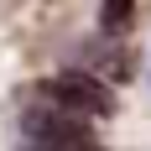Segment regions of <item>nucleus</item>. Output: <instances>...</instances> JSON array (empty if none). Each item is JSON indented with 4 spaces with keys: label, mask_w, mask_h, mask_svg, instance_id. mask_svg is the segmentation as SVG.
<instances>
[{
    "label": "nucleus",
    "mask_w": 151,
    "mask_h": 151,
    "mask_svg": "<svg viewBox=\"0 0 151 151\" xmlns=\"http://www.w3.org/2000/svg\"><path fill=\"white\" fill-rule=\"evenodd\" d=\"M21 130H26V141L37 151H99L89 120H78L68 109H52V104H42V99L21 115Z\"/></svg>",
    "instance_id": "nucleus-1"
},
{
    "label": "nucleus",
    "mask_w": 151,
    "mask_h": 151,
    "mask_svg": "<svg viewBox=\"0 0 151 151\" xmlns=\"http://www.w3.org/2000/svg\"><path fill=\"white\" fill-rule=\"evenodd\" d=\"M42 104L68 109V115H78V120H99V115L115 109V99H109V89H104L94 73H58V78L42 89Z\"/></svg>",
    "instance_id": "nucleus-2"
},
{
    "label": "nucleus",
    "mask_w": 151,
    "mask_h": 151,
    "mask_svg": "<svg viewBox=\"0 0 151 151\" xmlns=\"http://www.w3.org/2000/svg\"><path fill=\"white\" fill-rule=\"evenodd\" d=\"M99 16H104V21H99V26H104V31H125V26H130V16H136V11H130V5H104V11H99Z\"/></svg>",
    "instance_id": "nucleus-3"
}]
</instances>
